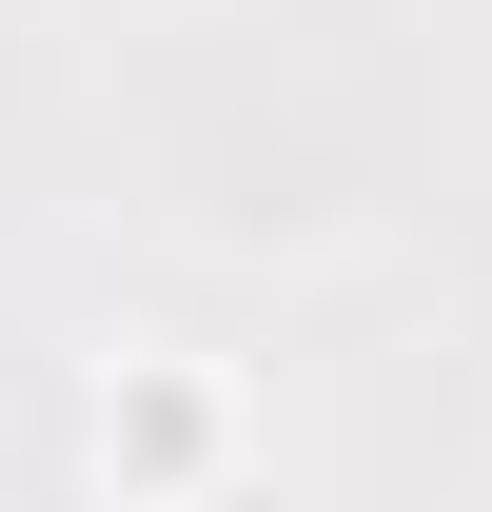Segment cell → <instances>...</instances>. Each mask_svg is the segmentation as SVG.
<instances>
[{"label": "cell", "instance_id": "6da1fadb", "mask_svg": "<svg viewBox=\"0 0 492 512\" xmlns=\"http://www.w3.org/2000/svg\"><path fill=\"white\" fill-rule=\"evenodd\" d=\"M99 453H119V493H178L197 453H217V394H197L178 355H138V375H119V414H99Z\"/></svg>", "mask_w": 492, "mask_h": 512}]
</instances>
